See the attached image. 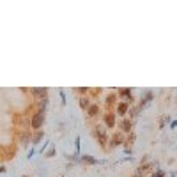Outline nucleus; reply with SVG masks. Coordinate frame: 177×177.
I'll return each instance as SVG.
<instances>
[{"label": "nucleus", "mask_w": 177, "mask_h": 177, "mask_svg": "<svg viewBox=\"0 0 177 177\" xmlns=\"http://www.w3.org/2000/svg\"><path fill=\"white\" fill-rule=\"evenodd\" d=\"M44 124V112L43 110H37L36 113L32 115V121H30V126H32V129H41V126Z\"/></svg>", "instance_id": "1"}, {"label": "nucleus", "mask_w": 177, "mask_h": 177, "mask_svg": "<svg viewBox=\"0 0 177 177\" xmlns=\"http://www.w3.org/2000/svg\"><path fill=\"white\" fill-rule=\"evenodd\" d=\"M105 129H106V127L99 126V124H98V126H96V129H94V135H96V138L99 140V144L103 145V147H105V145H106V133H105Z\"/></svg>", "instance_id": "2"}, {"label": "nucleus", "mask_w": 177, "mask_h": 177, "mask_svg": "<svg viewBox=\"0 0 177 177\" xmlns=\"http://www.w3.org/2000/svg\"><path fill=\"white\" fill-rule=\"evenodd\" d=\"M152 99H154V94H152L151 90H147V92H145V96L142 98V101H140L138 108H140V110H144V108H147V106H149L151 103H152Z\"/></svg>", "instance_id": "3"}, {"label": "nucleus", "mask_w": 177, "mask_h": 177, "mask_svg": "<svg viewBox=\"0 0 177 177\" xmlns=\"http://www.w3.org/2000/svg\"><path fill=\"white\" fill-rule=\"evenodd\" d=\"M119 96L124 98V103H127V105L133 103V90L131 88H119Z\"/></svg>", "instance_id": "4"}, {"label": "nucleus", "mask_w": 177, "mask_h": 177, "mask_svg": "<svg viewBox=\"0 0 177 177\" xmlns=\"http://www.w3.org/2000/svg\"><path fill=\"white\" fill-rule=\"evenodd\" d=\"M121 144H124V135L122 133H113L112 135V138H110V145L112 147H117V145H121Z\"/></svg>", "instance_id": "5"}, {"label": "nucleus", "mask_w": 177, "mask_h": 177, "mask_svg": "<svg viewBox=\"0 0 177 177\" xmlns=\"http://www.w3.org/2000/svg\"><path fill=\"white\" fill-rule=\"evenodd\" d=\"M80 161H82V163H87V165H99V163H103V160L92 158V156H88V154H82L80 156Z\"/></svg>", "instance_id": "6"}, {"label": "nucleus", "mask_w": 177, "mask_h": 177, "mask_svg": "<svg viewBox=\"0 0 177 177\" xmlns=\"http://www.w3.org/2000/svg\"><path fill=\"white\" fill-rule=\"evenodd\" d=\"M133 144H135V133H129L127 135V138L124 140V149H126V152L127 154H131V147H133Z\"/></svg>", "instance_id": "7"}, {"label": "nucleus", "mask_w": 177, "mask_h": 177, "mask_svg": "<svg viewBox=\"0 0 177 177\" xmlns=\"http://www.w3.org/2000/svg\"><path fill=\"white\" fill-rule=\"evenodd\" d=\"M105 124H106V127H110V129L115 127V115H113L112 112L105 113Z\"/></svg>", "instance_id": "8"}, {"label": "nucleus", "mask_w": 177, "mask_h": 177, "mask_svg": "<svg viewBox=\"0 0 177 177\" xmlns=\"http://www.w3.org/2000/svg\"><path fill=\"white\" fill-rule=\"evenodd\" d=\"M127 110H129V105H127V103H124V101H121V103L117 105V113H119V115L124 117L127 113Z\"/></svg>", "instance_id": "9"}, {"label": "nucleus", "mask_w": 177, "mask_h": 177, "mask_svg": "<svg viewBox=\"0 0 177 177\" xmlns=\"http://www.w3.org/2000/svg\"><path fill=\"white\" fill-rule=\"evenodd\" d=\"M131 121H129V119H124V121L121 122V131L122 133H127V135H129V133H131Z\"/></svg>", "instance_id": "10"}, {"label": "nucleus", "mask_w": 177, "mask_h": 177, "mask_svg": "<svg viewBox=\"0 0 177 177\" xmlns=\"http://www.w3.org/2000/svg\"><path fill=\"white\" fill-rule=\"evenodd\" d=\"M151 166H152V165H151V163H147V165H144V166L140 165L138 168H136V172L133 174V177H142V175H144V174H145V172H147V170H149V168H151Z\"/></svg>", "instance_id": "11"}, {"label": "nucleus", "mask_w": 177, "mask_h": 177, "mask_svg": "<svg viewBox=\"0 0 177 177\" xmlns=\"http://www.w3.org/2000/svg\"><path fill=\"white\" fill-rule=\"evenodd\" d=\"M98 112H99V106H98V105H90V106L87 108L88 117H96V115H98Z\"/></svg>", "instance_id": "12"}, {"label": "nucleus", "mask_w": 177, "mask_h": 177, "mask_svg": "<svg viewBox=\"0 0 177 177\" xmlns=\"http://www.w3.org/2000/svg\"><path fill=\"white\" fill-rule=\"evenodd\" d=\"M115 99H117L115 94H110L108 98H106V108H108V112H112V105L115 103Z\"/></svg>", "instance_id": "13"}, {"label": "nucleus", "mask_w": 177, "mask_h": 177, "mask_svg": "<svg viewBox=\"0 0 177 177\" xmlns=\"http://www.w3.org/2000/svg\"><path fill=\"white\" fill-rule=\"evenodd\" d=\"M43 138H44V133H41V131H39L37 135H36V136L32 138V144H34V145H37V144H39V142H41Z\"/></svg>", "instance_id": "14"}, {"label": "nucleus", "mask_w": 177, "mask_h": 177, "mask_svg": "<svg viewBox=\"0 0 177 177\" xmlns=\"http://www.w3.org/2000/svg\"><path fill=\"white\" fill-rule=\"evenodd\" d=\"M80 106H82L83 110H87L88 106H90V101H88L87 98H82V99H80Z\"/></svg>", "instance_id": "15"}, {"label": "nucleus", "mask_w": 177, "mask_h": 177, "mask_svg": "<svg viewBox=\"0 0 177 177\" xmlns=\"http://www.w3.org/2000/svg\"><path fill=\"white\" fill-rule=\"evenodd\" d=\"M166 122H172V121H170V115L161 117V121H160V127H161V129H163V127L166 126Z\"/></svg>", "instance_id": "16"}, {"label": "nucleus", "mask_w": 177, "mask_h": 177, "mask_svg": "<svg viewBox=\"0 0 177 177\" xmlns=\"http://www.w3.org/2000/svg\"><path fill=\"white\" fill-rule=\"evenodd\" d=\"M55 154V145L50 144V151H48V154H46V158H51V156Z\"/></svg>", "instance_id": "17"}, {"label": "nucleus", "mask_w": 177, "mask_h": 177, "mask_svg": "<svg viewBox=\"0 0 177 177\" xmlns=\"http://www.w3.org/2000/svg\"><path fill=\"white\" fill-rule=\"evenodd\" d=\"M156 174H158V175H156V177H165V174H163V170H158V172H156Z\"/></svg>", "instance_id": "18"}, {"label": "nucleus", "mask_w": 177, "mask_h": 177, "mask_svg": "<svg viewBox=\"0 0 177 177\" xmlns=\"http://www.w3.org/2000/svg\"><path fill=\"white\" fill-rule=\"evenodd\" d=\"M170 127H177V121H172L170 122Z\"/></svg>", "instance_id": "19"}, {"label": "nucleus", "mask_w": 177, "mask_h": 177, "mask_svg": "<svg viewBox=\"0 0 177 177\" xmlns=\"http://www.w3.org/2000/svg\"><path fill=\"white\" fill-rule=\"evenodd\" d=\"M170 177H175V174H170Z\"/></svg>", "instance_id": "20"}, {"label": "nucleus", "mask_w": 177, "mask_h": 177, "mask_svg": "<svg viewBox=\"0 0 177 177\" xmlns=\"http://www.w3.org/2000/svg\"><path fill=\"white\" fill-rule=\"evenodd\" d=\"M23 177H27V175H23Z\"/></svg>", "instance_id": "21"}, {"label": "nucleus", "mask_w": 177, "mask_h": 177, "mask_svg": "<svg viewBox=\"0 0 177 177\" xmlns=\"http://www.w3.org/2000/svg\"><path fill=\"white\" fill-rule=\"evenodd\" d=\"M152 177H156V175H152Z\"/></svg>", "instance_id": "22"}]
</instances>
